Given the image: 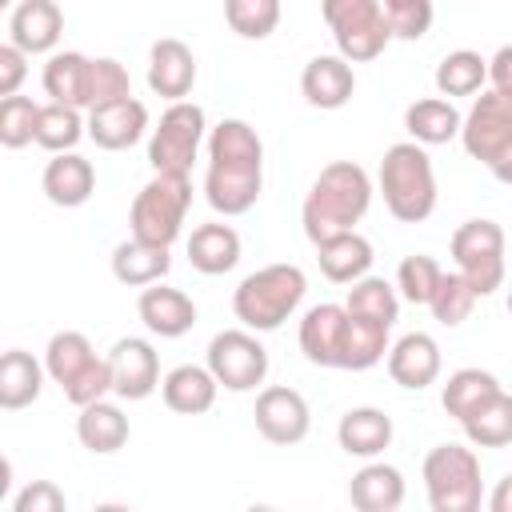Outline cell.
<instances>
[{"label":"cell","instance_id":"obj_1","mask_svg":"<svg viewBox=\"0 0 512 512\" xmlns=\"http://www.w3.org/2000/svg\"><path fill=\"white\" fill-rule=\"evenodd\" d=\"M372 192H376L372 176L356 160L324 164L300 204V224H304V236L312 240V248L328 236L356 232V224L364 220V212L372 204Z\"/></svg>","mask_w":512,"mask_h":512},{"label":"cell","instance_id":"obj_2","mask_svg":"<svg viewBox=\"0 0 512 512\" xmlns=\"http://www.w3.org/2000/svg\"><path fill=\"white\" fill-rule=\"evenodd\" d=\"M308 276L296 264H268L248 272L232 292V312L244 332H276L304 300Z\"/></svg>","mask_w":512,"mask_h":512},{"label":"cell","instance_id":"obj_3","mask_svg":"<svg viewBox=\"0 0 512 512\" xmlns=\"http://www.w3.org/2000/svg\"><path fill=\"white\" fill-rule=\"evenodd\" d=\"M376 184H380L384 208L400 224H420L436 212V172H432L428 152L412 140H400L384 152Z\"/></svg>","mask_w":512,"mask_h":512},{"label":"cell","instance_id":"obj_4","mask_svg":"<svg viewBox=\"0 0 512 512\" xmlns=\"http://www.w3.org/2000/svg\"><path fill=\"white\" fill-rule=\"evenodd\" d=\"M188 208H192V180L176 172H152V180L136 192L128 208L132 240L152 248H172L184 232Z\"/></svg>","mask_w":512,"mask_h":512},{"label":"cell","instance_id":"obj_5","mask_svg":"<svg viewBox=\"0 0 512 512\" xmlns=\"http://www.w3.org/2000/svg\"><path fill=\"white\" fill-rule=\"evenodd\" d=\"M424 492L432 512H480L484 508V480L480 456L468 444H436L424 456Z\"/></svg>","mask_w":512,"mask_h":512},{"label":"cell","instance_id":"obj_6","mask_svg":"<svg viewBox=\"0 0 512 512\" xmlns=\"http://www.w3.org/2000/svg\"><path fill=\"white\" fill-rule=\"evenodd\" d=\"M460 144L496 180H508V172H512V96L484 88L472 100V108L460 116Z\"/></svg>","mask_w":512,"mask_h":512},{"label":"cell","instance_id":"obj_7","mask_svg":"<svg viewBox=\"0 0 512 512\" xmlns=\"http://www.w3.org/2000/svg\"><path fill=\"white\" fill-rule=\"evenodd\" d=\"M448 252H452V264H456L452 272L476 292V300L500 292L508 260H504V228L496 220H464L452 232Z\"/></svg>","mask_w":512,"mask_h":512},{"label":"cell","instance_id":"obj_8","mask_svg":"<svg viewBox=\"0 0 512 512\" xmlns=\"http://www.w3.org/2000/svg\"><path fill=\"white\" fill-rule=\"evenodd\" d=\"M204 136H208V116L196 100L168 104L160 112L156 128H148V164H152V172L188 176Z\"/></svg>","mask_w":512,"mask_h":512},{"label":"cell","instance_id":"obj_9","mask_svg":"<svg viewBox=\"0 0 512 512\" xmlns=\"http://www.w3.org/2000/svg\"><path fill=\"white\" fill-rule=\"evenodd\" d=\"M320 16L336 40V56L344 64H368L388 48V28L380 16V0H324Z\"/></svg>","mask_w":512,"mask_h":512},{"label":"cell","instance_id":"obj_10","mask_svg":"<svg viewBox=\"0 0 512 512\" xmlns=\"http://www.w3.org/2000/svg\"><path fill=\"white\" fill-rule=\"evenodd\" d=\"M204 368L212 372L216 388L228 392H252L268 376V348L256 340V332L244 328H224L208 340V360Z\"/></svg>","mask_w":512,"mask_h":512},{"label":"cell","instance_id":"obj_11","mask_svg":"<svg viewBox=\"0 0 512 512\" xmlns=\"http://www.w3.org/2000/svg\"><path fill=\"white\" fill-rule=\"evenodd\" d=\"M264 188V160H208L204 196L220 216H244Z\"/></svg>","mask_w":512,"mask_h":512},{"label":"cell","instance_id":"obj_12","mask_svg":"<svg viewBox=\"0 0 512 512\" xmlns=\"http://www.w3.org/2000/svg\"><path fill=\"white\" fill-rule=\"evenodd\" d=\"M252 416H256V432H260L268 444H280V448L300 444V440L308 436V428H312V408H308V400H304L296 388H288V384H268V388H260Z\"/></svg>","mask_w":512,"mask_h":512},{"label":"cell","instance_id":"obj_13","mask_svg":"<svg viewBox=\"0 0 512 512\" xmlns=\"http://www.w3.org/2000/svg\"><path fill=\"white\" fill-rule=\"evenodd\" d=\"M300 352L316 368H348V312L344 304H312L300 320Z\"/></svg>","mask_w":512,"mask_h":512},{"label":"cell","instance_id":"obj_14","mask_svg":"<svg viewBox=\"0 0 512 512\" xmlns=\"http://www.w3.org/2000/svg\"><path fill=\"white\" fill-rule=\"evenodd\" d=\"M112 372V392L120 400H148L160 388V356L144 336H124L104 356Z\"/></svg>","mask_w":512,"mask_h":512},{"label":"cell","instance_id":"obj_15","mask_svg":"<svg viewBox=\"0 0 512 512\" xmlns=\"http://www.w3.org/2000/svg\"><path fill=\"white\" fill-rule=\"evenodd\" d=\"M144 132H148V108L136 96L92 108L88 120H84V136L104 152H124V148L140 144Z\"/></svg>","mask_w":512,"mask_h":512},{"label":"cell","instance_id":"obj_16","mask_svg":"<svg viewBox=\"0 0 512 512\" xmlns=\"http://www.w3.org/2000/svg\"><path fill=\"white\" fill-rule=\"evenodd\" d=\"M8 36H12V48H20L24 56L52 52L64 36L60 4L56 0H20L8 16Z\"/></svg>","mask_w":512,"mask_h":512},{"label":"cell","instance_id":"obj_17","mask_svg":"<svg viewBox=\"0 0 512 512\" xmlns=\"http://www.w3.org/2000/svg\"><path fill=\"white\" fill-rule=\"evenodd\" d=\"M192 84H196V56H192V48L184 40H176V36L156 40L152 52H148V88L156 96H164L168 104H180V100H188Z\"/></svg>","mask_w":512,"mask_h":512},{"label":"cell","instance_id":"obj_18","mask_svg":"<svg viewBox=\"0 0 512 512\" xmlns=\"http://www.w3.org/2000/svg\"><path fill=\"white\" fill-rule=\"evenodd\" d=\"M136 316L144 320V328L160 340H180L184 332H192L196 324V304L188 292L180 288H168V284H152V288H140V300H136Z\"/></svg>","mask_w":512,"mask_h":512},{"label":"cell","instance_id":"obj_19","mask_svg":"<svg viewBox=\"0 0 512 512\" xmlns=\"http://www.w3.org/2000/svg\"><path fill=\"white\" fill-rule=\"evenodd\" d=\"M388 376L408 388V392H420L428 384L440 380V344L428 336V332H404L396 344H388Z\"/></svg>","mask_w":512,"mask_h":512},{"label":"cell","instance_id":"obj_20","mask_svg":"<svg viewBox=\"0 0 512 512\" xmlns=\"http://www.w3.org/2000/svg\"><path fill=\"white\" fill-rule=\"evenodd\" d=\"M352 92H356V72H352V64H344L336 52L312 56V60L304 64V72H300V96H304L312 108H320V112L344 108V104L352 100Z\"/></svg>","mask_w":512,"mask_h":512},{"label":"cell","instance_id":"obj_21","mask_svg":"<svg viewBox=\"0 0 512 512\" xmlns=\"http://www.w3.org/2000/svg\"><path fill=\"white\" fill-rule=\"evenodd\" d=\"M40 192H44L56 208H80V204H88L92 192H96V168H92V160H84L80 152L52 156V160L44 164Z\"/></svg>","mask_w":512,"mask_h":512},{"label":"cell","instance_id":"obj_22","mask_svg":"<svg viewBox=\"0 0 512 512\" xmlns=\"http://www.w3.org/2000/svg\"><path fill=\"white\" fill-rule=\"evenodd\" d=\"M392 416L384 408H372V404H360V408H348L336 424V440L348 456L356 460H376L388 444H392Z\"/></svg>","mask_w":512,"mask_h":512},{"label":"cell","instance_id":"obj_23","mask_svg":"<svg viewBox=\"0 0 512 512\" xmlns=\"http://www.w3.org/2000/svg\"><path fill=\"white\" fill-rule=\"evenodd\" d=\"M88 80H92V56L68 48V52H52L44 64V92L48 104H64V108H88Z\"/></svg>","mask_w":512,"mask_h":512},{"label":"cell","instance_id":"obj_24","mask_svg":"<svg viewBox=\"0 0 512 512\" xmlns=\"http://www.w3.org/2000/svg\"><path fill=\"white\" fill-rule=\"evenodd\" d=\"M348 500L356 512H400L404 504V476L396 464L368 460L352 480H348Z\"/></svg>","mask_w":512,"mask_h":512},{"label":"cell","instance_id":"obj_25","mask_svg":"<svg viewBox=\"0 0 512 512\" xmlns=\"http://www.w3.org/2000/svg\"><path fill=\"white\" fill-rule=\"evenodd\" d=\"M188 260L196 272L204 276H224L240 264V232L232 224H220V220H208V224H196L192 236H188Z\"/></svg>","mask_w":512,"mask_h":512},{"label":"cell","instance_id":"obj_26","mask_svg":"<svg viewBox=\"0 0 512 512\" xmlns=\"http://www.w3.org/2000/svg\"><path fill=\"white\" fill-rule=\"evenodd\" d=\"M44 388V364L24 352V348H8L0 352V412H24L40 400Z\"/></svg>","mask_w":512,"mask_h":512},{"label":"cell","instance_id":"obj_27","mask_svg":"<svg viewBox=\"0 0 512 512\" xmlns=\"http://www.w3.org/2000/svg\"><path fill=\"white\" fill-rule=\"evenodd\" d=\"M128 436H132V424L120 412V404H112V400H96V404L80 408V416H76V440L96 456L120 452L128 444Z\"/></svg>","mask_w":512,"mask_h":512},{"label":"cell","instance_id":"obj_28","mask_svg":"<svg viewBox=\"0 0 512 512\" xmlns=\"http://www.w3.org/2000/svg\"><path fill=\"white\" fill-rule=\"evenodd\" d=\"M316 260L332 284H356L372 268V244L360 232H340V236H328L316 244Z\"/></svg>","mask_w":512,"mask_h":512},{"label":"cell","instance_id":"obj_29","mask_svg":"<svg viewBox=\"0 0 512 512\" xmlns=\"http://www.w3.org/2000/svg\"><path fill=\"white\" fill-rule=\"evenodd\" d=\"M216 380H212V372L204 368V364H176L164 380H160V396H164V404L172 408V412H180V416H200V412H208L212 404H216Z\"/></svg>","mask_w":512,"mask_h":512},{"label":"cell","instance_id":"obj_30","mask_svg":"<svg viewBox=\"0 0 512 512\" xmlns=\"http://www.w3.org/2000/svg\"><path fill=\"white\" fill-rule=\"evenodd\" d=\"M172 268V252L168 248H152L140 240H120L112 248V276L124 288H152L168 276Z\"/></svg>","mask_w":512,"mask_h":512},{"label":"cell","instance_id":"obj_31","mask_svg":"<svg viewBox=\"0 0 512 512\" xmlns=\"http://www.w3.org/2000/svg\"><path fill=\"white\" fill-rule=\"evenodd\" d=\"M404 128L412 136V144L420 148H432V144H448L460 136V108L440 100V96H424V100H412L404 108Z\"/></svg>","mask_w":512,"mask_h":512},{"label":"cell","instance_id":"obj_32","mask_svg":"<svg viewBox=\"0 0 512 512\" xmlns=\"http://www.w3.org/2000/svg\"><path fill=\"white\" fill-rule=\"evenodd\" d=\"M500 392H504V384L488 368H456L440 388V404L452 420H468L476 408H484Z\"/></svg>","mask_w":512,"mask_h":512},{"label":"cell","instance_id":"obj_33","mask_svg":"<svg viewBox=\"0 0 512 512\" xmlns=\"http://www.w3.org/2000/svg\"><path fill=\"white\" fill-rule=\"evenodd\" d=\"M344 312L356 316V320H368V324H380V328L392 332V324H396V316H400V296H396V288H392L384 276H372V272H368L364 280H356V284L348 288Z\"/></svg>","mask_w":512,"mask_h":512},{"label":"cell","instance_id":"obj_34","mask_svg":"<svg viewBox=\"0 0 512 512\" xmlns=\"http://www.w3.org/2000/svg\"><path fill=\"white\" fill-rule=\"evenodd\" d=\"M436 92L440 100H456V96H480L488 88V76H484V56L472 52V48H456L448 52L440 64H436Z\"/></svg>","mask_w":512,"mask_h":512},{"label":"cell","instance_id":"obj_35","mask_svg":"<svg viewBox=\"0 0 512 512\" xmlns=\"http://www.w3.org/2000/svg\"><path fill=\"white\" fill-rule=\"evenodd\" d=\"M96 360V348H92V340L84 336V332H56L52 340H48V348H44V376H52L60 388H68L88 364Z\"/></svg>","mask_w":512,"mask_h":512},{"label":"cell","instance_id":"obj_36","mask_svg":"<svg viewBox=\"0 0 512 512\" xmlns=\"http://www.w3.org/2000/svg\"><path fill=\"white\" fill-rule=\"evenodd\" d=\"M80 140H84V116H80L76 108H64V104H40L32 144H40V148L52 152V156H64V152H72Z\"/></svg>","mask_w":512,"mask_h":512},{"label":"cell","instance_id":"obj_37","mask_svg":"<svg viewBox=\"0 0 512 512\" xmlns=\"http://www.w3.org/2000/svg\"><path fill=\"white\" fill-rule=\"evenodd\" d=\"M460 428H464L472 448H504V444H512V396L500 392L496 400L476 408L468 420H460Z\"/></svg>","mask_w":512,"mask_h":512},{"label":"cell","instance_id":"obj_38","mask_svg":"<svg viewBox=\"0 0 512 512\" xmlns=\"http://www.w3.org/2000/svg\"><path fill=\"white\" fill-rule=\"evenodd\" d=\"M224 20L240 40H264L280 24V4L276 0H228Z\"/></svg>","mask_w":512,"mask_h":512},{"label":"cell","instance_id":"obj_39","mask_svg":"<svg viewBox=\"0 0 512 512\" xmlns=\"http://www.w3.org/2000/svg\"><path fill=\"white\" fill-rule=\"evenodd\" d=\"M440 276H444V268H440L432 256L416 252V256H404V260H400L392 288H396V296H404L408 304H424V308H428V300H432Z\"/></svg>","mask_w":512,"mask_h":512},{"label":"cell","instance_id":"obj_40","mask_svg":"<svg viewBox=\"0 0 512 512\" xmlns=\"http://www.w3.org/2000/svg\"><path fill=\"white\" fill-rule=\"evenodd\" d=\"M428 308H432V316H436L444 328H456V324H464V320L472 316L476 292H472L456 272H444L440 284H436V292H432V300H428Z\"/></svg>","mask_w":512,"mask_h":512},{"label":"cell","instance_id":"obj_41","mask_svg":"<svg viewBox=\"0 0 512 512\" xmlns=\"http://www.w3.org/2000/svg\"><path fill=\"white\" fill-rule=\"evenodd\" d=\"M380 16L392 40H420L432 28L428 0H380Z\"/></svg>","mask_w":512,"mask_h":512},{"label":"cell","instance_id":"obj_42","mask_svg":"<svg viewBox=\"0 0 512 512\" xmlns=\"http://www.w3.org/2000/svg\"><path fill=\"white\" fill-rule=\"evenodd\" d=\"M128 96H132L128 68L112 56H96L92 60V80H88V112L104 108V104H116V100H128Z\"/></svg>","mask_w":512,"mask_h":512},{"label":"cell","instance_id":"obj_43","mask_svg":"<svg viewBox=\"0 0 512 512\" xmlns=\"http://www.w3.org/2000/svg\"><path fill=\"white\" fill-rule=\"evenodd\" d=\"M36 112L40 104L32 96H8L0 100V148H28L36 132Z\"/></svg>","mask_w":512,"mask_h":512},{"label":"cell","instance_id":"obj_44","mask_svg":"<svg viewBox=\"0 0 512 512\" xmlns=\"http://www.w3.org/2000/svg\"><path fill=\"white\" fill-rule=\"evenodd\" d=\"M108 392H112V372H108V360H104V356H96V360L64 388V396H68L76 408H88V404L104 400Z\"/></svg>","mask_w":512,"mask_h":512},{"label":"cell","instance_id":"obj_45","mask_svg":"<svg viewBox=\"0 0 512 512\" xmlns=\"http://www.w3.org/2000/svg\"><path fill=\"white\" fill-rule=\"evenodd\" d=\"M12 512H68V500H64V488L56 480H28L16 492Z\"/></svg>","mask_w":512,"mask_h":512},{"label":"cell","instance_id":"obj_46","mask_svg":"<svg viewBox=\"0 0 512 512\" xmlns=\"http://www.w3.org/2000/svg\"><path fill=\"white\" fill-rule=\"evenodd\" d=\"M24 80H28V56L12 44H0V100L20 96Z\"/></svg>","mask_w":512,"mask_h":512},{"label":"cell","instance_id":"obj_47","mask_svg":"<svg viewBox=\"0 0 512 512\" xmlns=\"http://www.w3.org/2000/svg\"><path fill=\"white\" fill-rule=\"evenodd\" d=\"M484 76H488V92L512 96V48H496L492 60H484Z\"/></svg>","mask_w":512,"mask_h":512},{"label":"cell","instance_id":"obj_48","mask_svg":"<svg viewBox=\"0 0 512 512\" xmlns=\"http://www.w3.org/2000/svg\"><path fill=\"white\" fill-rule=\"evenodd\" d=\"M508 496H512V476H500L496 488H492V496H484L488 500V512H512L508 508Z\"/></svg>","mask_w":512,"mask_h":512},{"label":"cell","instance_id":"obj_49","mask_svg":"<svg viewBox=\"0 0 512 512\" xmlns=\"http://www.w3.org/2000/svg\"><path fill=\"white\" fill-rule=\"evenodd\" d=\"M12 492V460L8 456H0V500Z\"/></svg>","mask_w":512,"mask_h":512},{"label":"cell","instance_id":"obj_50","mask_svg":"<svg viewBox=\"0 0 512 512\" xmlns=\"http://www.w3.org/2000/svg\"><path fill=\"white\" fill-rule=\"evenodd\" d=\"M92 512H136V508H128V504H120V500H104V504H96Z\"/></svg>","mask_w":512,"mask_h":512},{"label":"cell","instance_id":"obj_51","mask_svg":"<svg viewBox=\"0 0 512 512\" xmlns=\"http://www.w3.org/2000/svg\"><path fill=\"white\" fill-rule=\"evenodd\" d=\"M244 512H280V508H272V504H252V508H244Z\"/></svg>","mask_w":512,"mask_h":512},{"label":"cell","instance_id":"obj_52","mask_svg":"<svg viewBox=\"0 0 512 512\" xmlns=\"http://www.w3.org/2000/svg\"><path fill=\"white\" fill-rule=\"evenodd\" d=\"M0 8H4V0H0ZM0 44H4V40H0Z\"/></svg>","mask_w":512,"mask_h":512}]
</instances>
